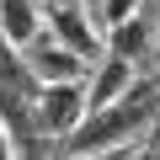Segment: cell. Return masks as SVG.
Masks as SVG:
<instances>
[{"label": "cell", "instance_id": "6da1fadb", "mask_svg": "<svg viewBox=\"0 0 160 160\" xmlns=\"http://www.w3.org/2000/svg\"><path fill=\"white\" fill-rule=\"evenodd\" d=\"M149 118H160V80H155V75H139V80H133V86H128L112 107L80 118V128L64 139V149H69V160L123 149V144H133V139L149 128Z\"/></svg>", "mask_w": 160, "mask_h": 160}, {"label": "cell", "instance_id": "7a4b0ae2", "mask_svg": "<svg viewBox=\"0 0 160 160\" xmlns=\"http://www.w3.org/2000/svg\"><path fill=\"white\" fill-rule=\"evenodd\" d=\"M32 102H38V75L22 59V48H11L0 38V128L11 133L16 149L32 144Z\"/></svg>", "mask_w": 160, "mask_h": 160}, {"label": "cell", "instance_id": "3957f363", "mask_svg": "<svg viewBox=\"0 0 160 160\" xmlns=\"http://www.w3.org/2000/svg\"><path fill=\"white\" fill-rule=\"evenodd\" d=\"M86 118V86L69 80V86H38V102H32V133H53V139H69Z\"/></svg>", "mask_w": 160, "mask_h": 160}, {"label": "cell", "instance_id": "277c9868", "mask_svg": "<svg viewBox=\"0 0 160 160\" xmlns=\"http://www.w3.org/2000/svg\"><path fill=\"white\" fill-rule=\"evenodd\" d=\"M43 27H48V43H59V48H69V53H80V59H96V27H91V16L80 11V6H59V11H43Z\"/></svg>", "mask_w": 160, "mask_h": 160}, {"label": "cell", "instance_id": "5b68a950", "mask_svg": "<svg viewBox=\"0 0 160 160\" xmlns=\"http://www.w3.org/2000/svg\"><path fill=\"white\" fill-rule=\"evenodd\" d=\"M32 75H38V86H69V80H80L86 75V64L91 59H80V53H69V48H59V43H32Z\"/></svg>", "mask_w": 160, "mask_h": 160}, {"label": "cell", "instance_id": "8992f818", "mask_svg": "<svg viewBox=\"0 0 160 160\" xmlns=\"http://www.w3.org/2000/svg\"><path fill=\"white\" fill-rule=\"evenodd\" d=\"M133 64H123L118 53H102V64H96V75H91V86H86V112H102V107H112L128 86H133Z\"/></svg>", "mask_w": 160, "mask_h": 160}, {"label": "cell", "instance_id": "52a82bcc", "mask_svg": "<svg viewBox=\"0 0 160 160\" xmlns=\"http://www.w3.org/2000/svg\"><path fill=\"white\" fill-rule=\"evenodd\" d=\"M0 38L11 48H32L43 38V11L38 0H0Z\"/></svg>", "mask_w": 160, "mask_h": 160}, {"label": "cell", "instance_id": "ba28073f", "mask_svg": "<svg viewBox=\"0 0 160 160\" xmlns=\"http://www.w3.org/2000/svg\"><path fill=\"white\" fill-rule=\"evenodd\" d=\"M149 48H155V27H149L144 16H128V22L107 27V53H118L123 64H139Z\"/></svg>", "mask_w": 160, "mask_h": 160}, {"label": "cell", "instance_id": "9c48e42d", "mask_svg": "<svg viewBox=\"0 0 160 160\" xmlns=\"http://www.w3.org/2000/svg\"><path fill=\"white\" fill-rule=\"evenodd\" d=\"M139 6H144V0H102V22H107V27H118V22L139 16Z\"/></svg>", "mask_w": 160, "mask_h": 160}, {"label": "cell", "instance_id": "30bf717a", "mask_svg": "<svg viewBox=\"0 0 160 160\" xmlns=\"http://www.w3.org/2000/svg\"><path fill=\"white\" fill-rule=\"evenodd\" d=\"M0 160H16V144H11V133L0 128Z\"/></svg>", "mask_w": 160, "mask_h": 160}, {"label": "cell", "instance_id": "8fae6325", "mask_svg": "<svg viewBox=\"0 0 160 160\" xmlns=\"http://www.w3.org/2000/svg\"><path fill=\"white\" fill-rule=\"evenodd\" d=\"M59 6H80V0H38V11H59Z\"/></svg>", "mask_w": 160, "mask_h": 160}, {"label": "cell", "instance_id": "7c38bea8", "mask_svg": "<svg viewBox=\"0 0 160 160\" xmlns=\"http://www.w3.org/2000/svg\"><path fill=\"white\" fill-rule=\"evenodd\" d=\"M80 160H128L123 149H107V155H80Z\"/></svg>", "mask_w": 160, "mask_h": 160}, {"label": "cell", "instance_id": "4fadbf2b", "mask_svg": "<svg viewBox=\"0 0 160 160\" xmlns=\"http://www.w3.org/2000/svg\"><path fill=\"white\" fill-rule=\"evenodd\" d=\"M128 160H160V155H155V149H144V155H128Z\"/></svg>", "mask_w": 160, "mask_h": 160}]
</instances>
